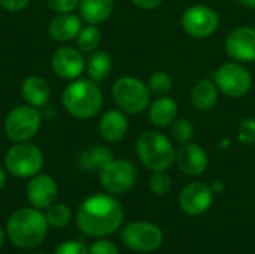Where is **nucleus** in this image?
I'll use <instances>...</instances> for the list:
<instances>
[{"instance_id": "f257e3e1", "label": "nucleus", "mask_w": 255, "mask_h": 254, "mask_svg": "<svg viewBox=\"0 0 255 254\" xmlns=\"http://www.w3.org/2000/svg\"><path fill=\"white\" fill-rule=\"evenodd\" d=\"M124 219L121 204L111 195L97 193L87 198L78 208L76 225L82 234L103 238L118 231Z\"/></svg>"}, {"instance_id": "f03ea898", "label": "nucleus", "mask_w": 255, "mask_h": 254, "mask_svg": "<svg viewBox=\"0 0 255 254\" xmlns=\"http://www.w3.org/2000/svg\"><path fill=\"white\" fill-rule=\"evenodd\" d=\"M46 217L37 208L16 210L6 225V234L10 243L22 250H30L42 244L46 237Z\"/></svg>"}, {"instance_id": "7ed1b4c3", "label": "nucleus", "mask_w": 255, "mask_h": 254, "mask_svg": "<svg viewBox=\"0 0 255 254\" xmlns=\"http://www.w3.org/2000/svg\"><path fill=\"white\" fill-rule=\"evenodd\" d=\"M61 103L75 118L90 120L100 112L103 106V94L94 81L76 79L64 88Z\"/></svg>"}, {"instance_id": "20e7f679", "label": "nucleus", "mask_w": 255, "mask_h": 254, "mask_svg": "<svg viewBox=\"0 0 255 254\" xmlns=\"http://www.w3.org/2000/svg\"><path fill=\"white\" fill-rule=\"evenodd\" d=\"M136 153L140 162L152 172L167 171L176 159V153L170 139L157 130L143 132L137 138Z\"/></svg>"}, {"instance_id": "39448f33", "label": "nucleus", "mask_w": 255, "mask_h": 254, "mask_svg": "<svg viewBox=\"0 0 255 254\" xmlns=\"http://www.w3.org/2000/svg\"><path fill=\"white\" fill-rule=\"evenodd\" d=\"M112 97L118 108L127 114L143 112L151 102L148 85L134 76H123L112 87Z\"/></svg>"}, {"instance_id": "423d86ee", "label": "nucleus", "mask_w": 255, "mask_h": 254, "mask_svg": "<svg viewBox=\"0 0 255 254\" xmlns=\"http://www.w3.org/2000/svg\"><path fill=\"white\" fill-rule=\"evenodd\" d=\"M4 166L15 178H31L43 166L42 151L30 142H15L4 157Z\"/></svg>"}, {"instance_id": "0eeeda50", "label": "nucleus", "mask_w": 255, "mask_h": 254, "mask_svg": "<svg viewBox=\"0 0 255 254\" xmlns=\"http://www.w3.org/2000/svg\"><path fill=\"white\" fill-rule=\"evenodd\" d=\"M42 123L40 112L30 105H18L4 120L6 136L13 142H27L36 136Z\"/></svg>"}, {"instance_id": "6e6552de", "label": "nucleus", "mask_w": 255, "mask_h": 254, "mask_svg": "<svg viewBox=\"0 0 255 254\" xmlns=\"http://www.w3.org/2000/svg\"><path fill=\"white\" fill-rule=\"evenodd\" d=\"M214 82L218 90L232 99L244 97L253 85L250 70L239 61H229L221 64L214 73Z\"/></svg>"}, {"instance_id": "1a4fd4ad", "label": "nucleus", "mask_w": 255, "mask_h": 254, "mask_svg": "<svg viewBox=\"0 0 255 254\" xmlns=\"http://www.w3.org/2000/svg\"><path fill=\"white\" fill-rule=\"evenodd\" d=\"M123 244L140 253L155 252L163 244V232L158 226L149 222H134L127 225L121 232Z\"/></svg>"}, {"instance_id": "9d476101", "label": "nucleus", "mask_w": 255, "mask_h": 254, "mask_svg": "<svg viewBox=\"0 0 255 254\" xmlns=\"http://www.w3.org/2000/svg\"><path fill=\"white\" fill-rule=\"evenodd\" d=\"M181 24L187 34L196 39H206L217 31L220 15L211 6L194 4L182 13Z\"/></svg>"}, {"instance_id": "9b49d317", "label": "nucleus", "mask_w": 255, "mask_h": 254, "mask_svg": "<svg viewBox=\"0 0 255 254\" xmlns=\"http://www.w3.org/2000/svg\"><path fill=\"white\" fill-rule=\"evenodd\" d=\"M100 183L112 195L126 193L136 183V169L128 160L114 159L100 172Z\"/></svg>"}, {"instance_id": "f8f14e48", "label": "nucleus", "mask_w": 255, "mask_h": 254, "mask_svg": "<svg viewBox=\"0 0 255 254\" xmlns=\"http://www.w3.org/2000/svg\"><path fill=\"white\" fill-rule=\"evenodd\" d=\"M214 202V192L205 183H190L179 193V207L188 216L205 214Z\"/></svg>"}, {"instance_id": "ddd939ff", "label": "nucleus", "mask_w": 255, "mask_h": 254, "mask_svg": "<svg viewBox=\"0 0 255 254\" xmlns=\"http://www.w3.org/2000/svg\"><path fill=\"white\" fill-rule=\"evenodd\" d=\"M226 52L239 63L255 61V28L242 25L232 30L226 39Z\"/></svg>"}, {"instance_id": "4468645a", "label": "nucleus", "mask_w": 255, "mask_h": 254, "mask_svg": "<svg viewBox=\"0 0 255 254\" xmlns=\"http://www.w3.org/2000/svg\"><path fill=\"white\" fill-rule=\"evenodd\" d=\"M58 195L57 183L46 174H37L31 177L27 184V199L33 208L43 210L51 207Z\"/></svg>"}, {"instance_id": "2eb2a0df", "label": "nucleus", "mask_w": 255, "mask_h": 254, "mask_svg": "<svg viewBox=\"0 0 255 254\" xmlns=\"http://www.w3.org/2000/svg\"><path fill=\"white\" fill-rule=\"evenodd\" d=\"M51 64L54 72L63 79H76L85 69V60L82 51L72 46L58 48L52 54Z\"/></svg>"}, {"instance_id": "dca6fc26", "label": "nucleus", "mask_w": 255, "mask_h": 254, "mask_svg": "<svg viewBox=\"0 0 255 254\" xmlns=\"http://www.w3.org/2000/svg\"><path fill=\"white\" fill-rule=\"evenodd\" d=\"M176 163L181 172L190 177L200 175L206 171L209 165L208 153L203 147L194 142H185L181 144L179 150L176 151Z\"/></svg>"}, {"instance_id": "f3484780", "label": "nucleus", "mask_w": 255, "mask_h": 254, "mask_svg": "<svg viewBox=\"0 0 255 254\" xmlns=\"http://www.w3.org/2000/svg\"><path fill=\"white\" fill-rule=\"evenodd\" d=\"M128 132V121L123 111L111 109L103 114L99 123V133L100 136L111 144L120 142L126 138Z\"/></svg>"}, {"instance_id": "a211bd4d", "label": "nucleus", "mask_w": 255, "mask_h": 254, "mask_svg": "<svg viewBox=\"0 0 255 254\" xmlns=\"http://www.w3.org/2000/svg\"><path fill=\"white\" fill-rule=\"evenodd\" d=\"M81 30H82V18L72 12L58 13L51 19L48 25V33L51 39L57 42L72 40L79 34Z\"/></svg>"}, {"instance_id": "6ab92c4d", "label": "nucleus", "mask_w": 255, "mask_h": 254, "mask_svg": "<svg viewBox=\"0 0 255 254\" xmlns=\"http://www.w3.org/2000/svg\"><path fill=\"white\" fill-rule=\"evenodd\" d=\"M148 115L155 127H169L178 117V103L169 96H160L151 103Z\"/></svg>"}, {"instance_id": "aec40b11", "label": "nucleus", "mask_w": 255, "mask_h": 254, "mask_svg": "<svg viewBox=\"0 0 255 254\" xmlns=\"http://www.w3.org/2000/svg\"><path fill=\"white\" fill-rule=\"evenodd\" d=\"M21 93H22V97L27 102V105L34 106V108H40V106L46 105V102L49 100V96H51L48 82L42 76H37V75H31L24 79Z\"/></svg>"}, {"instance_id": "412c9836", "label": "nucleus", "mask_w": 255, "mask_h": 254, "mask_svg": "<svg viewBox=\"0 0 255 254\" xmlns=\"http://www.w3.org/2000/svg\"><path fill=\"white\" fill-rule=\"evenodd\" d=\"M218 87L214 79H200L191 90V103L197 111H211L218 102Z\"/></svg>"}, {"instance_id": "4be33fe9", "label": "nucleus", "mask_w": 255, "mask_h": 254, "mask_svg": "<svg viewBox=\"0 0 255 254\" xmlns=\"http://www.w3.org/2000/svg\"><path fill=\"white\" fill-rule=\"evenodd\" d=\"M115 0H81L79 16L88 24H100L114 12Z\"/></svg>"}, {"instance_id": "5701e85b", "label": "nucleus", "mask_w": 255, "mask_h": 254, "mask_svg": "<svg viewBox=\"0 0 255 254\" xmlns=\"http://www.w3.org/2000/svg\"><path fill=\"white\" fill-rule=\"evenodd\" d=\"M114 160L112 151L105 145H96L79 156V166L87 172H102Z\"/></svg>"}, {"instance_id": "b1692460", "label": "nucleus", "mask_w": 255, "mask_h": 254, "mask_svg": "<svg viewBox=\"0 0 255 254\" xmlns=\"http://www.w3.org/2000/svg\"><path fill=\"white\" fill-rule=\"evenodd\" d=\"M112 69V58L106 51H94L91 52L87 61V72L91 81L100 82L108 78Z\"/></svg>"}, {"instance_id": "393cba45", "label": "nucleus", "mask_w": 255, "mask_h": 254, "mask_svg": "<svg viewBox=\"0 0 255 254\" xmlns=\"http://www.w3.org/2000/svg\"><path fill=\"white\" fill-rule=\"evenodd\" d=\"M78 48L82 52H94L102 40V33L96 24H90L87 27H82L79 34L76 36Z\"/></svg>"}, {"instance_id": "a878e982", "label": "nucleus", "mask_w": 255, "mask_h": 254, "mask_svg": "<svg viewBox=\"0 0 255 254\" xmlns=\"http://www.w3.org/2000/svg\"><path fill=\"white\" fill-rule=\"evenodd\" d=\"M45 217H46L48 226H52L55 229H61L70 223L72 211L64 204H52L51 207H48Z\"/></svg>"}, {"instance_id": "bb28decb", "label": "nucleus", "mask_w": 255, "mask_h": 254, "mask_svg": "<svg viewBox=\"0 0 255 254\" xmlns=\"http://www.w3.org/2000/svg\"><path fill=\"white\" fill-rule=\"evenodd\" d=\"M146 85L151 93H154L157 96H167V93L173 88V81L169 73L158 70L149 76Z\"/></svg>"}, {"instance_id": "cd10ccee", "label": "nucleus", "mask_w": 255, "mask_h": 254, "mask_svg": "<svg viewBox=\"0 0 255 254\" xmlns=\"http://www.w3.org/2000/svg\"><path fill=\"white\" fill-rule=\"evenodd\" d=\"M149 189L157 196H164L172 189V180L166 171H154L149 178Z\"/></svg>"}, {"instance_id": "c85d7f7f", "label": "nucleus", "mask_w": 255, "mask_h": 254, "mask_svg": "<svg viewBox=\"0 0 255 254\" xmlns=\"http://www.w3.org/2000/svg\"><path fill=\"white\" fill-rule=\"evenodd\" d=\"M172 136L179 142V144H185V142H190L191 138H193V133H194V127L193 124L187 120V118H179V120H175L172 123Z\"/></svg>"}, {"instance_id": "c756f323", "label": "nucleus", "mask_w": 255, "mask_h": 254, "mask_svg": "<svg viewBox=\"0 0 255 254\" xmlns=\"http://www.w3.org/2000/svg\"><path fill=\"white\" fill-rule=\"evenodd\" d=\"M239 141L245 145L255 144V118H244L239 126Z\"/></svg>"}, {"instance_id": "7c9ffc66", "label": "nucleus", "mask_w": 255, "mask_h": 254, "mask_svg": "<svg viewBox=\"0 0 255 254\" xmlns=\"http://www.w3.org/2000/svg\"><path fill=\"white\" fill-rule=\"evenodd\" d=\"M79 1L81 0H48L46 3L49 9L57 13H69L79 6Z\"/></svg>"}, {"instance_id": "2f4dec72", "label": "nucleus", "mask_w": 255, "mask_h": 254, "mask_svg": "<svg viewBox=\"0 0 255 254\" xmlns=\"http://www.w3.org/2000/svg\"><path fill=\"white\" fill-rule=\"evenodd\" d=\"M54 254H88V250L79 241H66L55 250Z\"/></svg>"}, {"instance_id": "473e14b6", "label": "nucleus", "mask_w": 255, "mask_h": 254, "mask_svg": "<svg viewBox=\"0 0 255 254\" xmlns=\"http://www.w3.org/2000/svg\"><path fill=\"white\" fill-rule=\"evenodd\" d=\"M88 254H120L118 253V249L114 243L111 241H106V240H100L97 243H94L90 250Z\"/></svg>"}, {"instance_id": "72a5a7b5", "label": "nucleus", "mask_w": 255, "mask_h": 254, "mask_svg": "<svg viewBox=\"0 0 255 254\" xmlns=\"http://www.w3.org/2000/svg\"><path fill=\"white\" fill-rule=\"evenodd\" d=\"M30 3V0H0V4L10 12H18L22 10L24 7H27V4Z\"/></svg>"}, {"instance_id": "f704fd0d", "label": "nucleus", "mask_w": 255, "mask_h": 254, "mask_svg": "<svg viewBox=\"0 0 255 254\" xmlns=\"http://www.w3.org/2000/svg\"><path fill=\"white\" fill-rule=\"evenodd\" d=\"M131 4L140 7V9H145V10H151V9H155L161 4L163 0H130Z\"/></svg>"}, {"instance_id": "c9c22d12", "label": "nucleus", "mask_w": 255, "mask_h": 254, "mask_svg": "<svg viewBox=\"0 0 255 254\" xmlns=\"http://www.w3.org/2000/svg\"><path fill=\"white\" fill-rule=\"evenodd\" d=\"M211 190L214 193H223L226 190V183L223 180H215L212 184H211Z\"/></svg>"}, {"instance_id": "e433bc0d", "label": "nucleus", "mask_w": 255, "mask_h": 254, "mask_svg": "<svg viewBox=\"0 0 255 254\" xmlns=\"http://www.w3.org/2000/svg\"><path fill=\"white\" fill-rule=\"evenodd\" d=\"M238 1L247 7H255V0H238Z\"/></svg>"}, {"instance_id": "4c0bfd02", "label": "nucleus", "mask_w": 255, "mask_h": 254, "mask_svg": "<svg viewBox=\"0 0 255 254\" xmlns=\"http://www.w3.org/2000/svg\"><path fill=\"white\" fill-rule=\"evenodd\" d=\"M4 183H6V174H4V171L0 168V190L3 189Z\"/></svg>"}, {"instance_id": "58836bf2", "label": "nucleus", "mask_w": 255, "mask_h": 254, "mask_svg": "<svg viewBox=\"0 0 255 254\" xmlns=\"http://www.w3.org/2000/svg\"><path fill=\"white\" fill-rule=\"evenodd\" d=\"M3 241H4V234H3V231L0 229V247L3 246Z\"/></svg>"}, {"instance_id": "ea45409f", "label": "nucleus", "mask_w": 255, "mask_h": 254, "mask_svg": "<svg viewBox=\"0 0 255 254\" xmlns=\"http://www.w3.org/2000/svg\"><path fill=\"white\" fill-rule=\"evenodd\" d=\"M34 254H40V253H34Z\"/></svg>"}]
</instances>
